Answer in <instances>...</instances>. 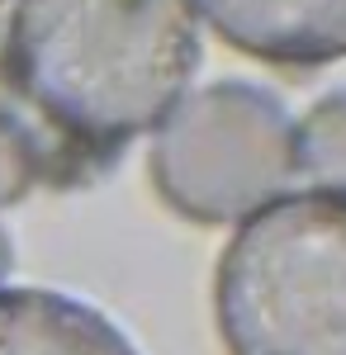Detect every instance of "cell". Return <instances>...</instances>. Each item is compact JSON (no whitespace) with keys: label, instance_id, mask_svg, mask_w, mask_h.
<instances>
[{"label":"cell","instance_id":"cell-1","mask_svg":"<svg viewBox=\"0 0 346 355\" xmlns=\"http://www.w3.org/2000/svg\"><path fill=\"white\" fill-rule=\"evenodd\" d=\"M0 67L48 180L76 185L186 100L199 24L190 0H19Z\"/></svg>","mask_w":346,"mask_h":355},{"label":"cell","instance_id":"cell-2","mask_svg":"<svg viewBox=\"0 0 346 355\" xmlns=\"http://www.w3.org/2000/svg\"><path fill=\"white\" fill-rule=\"evenodd\" d=\"M228 355H346V194L299 190L261 204L213 270Z\"/></svg>","mask_w":346,"mask_h":355},{"label":"cell","instance_id":"cell-3","mask_svg":"<svg viewBox=\"0 0 346 355\" xmlns=\"http://www.w3.org/2000/svg\"><path fill=\"white\" fill-rule=\"evenodd\" d=\"M147 175L199 227L252 218L294 180V123L266 85L213 81L157 123Z\"/></svg>","mask_w":346,"mask_h":355},{"label":"cell","instance_id":"cell-4","mask_svg":"<svg viewBox=\"0 0 346 355\" xmlns=\"http://www.w3.org/2000/svg\"><path fill=\"white\" fill-rule=\"evenodd\" d=\"M238 53L270 67H327L346 57V0H190Z\"/></svg>","mask_w":346,"mask_h":355},{"label":"cell","instance_id":"cell-5","mask_svg":"<svg viewBox=\"0 0 346 355\" xmlns=\"http://www.w3.org/2000/svg\"><path fill=\"white\" fill-rule=\"evenodd\" d=\"M0 355H138V346L72 294L0 289Z\"/></svg>","mask_w":346,"mask_h":355},{"label":"cell","instance_id":"cell-6","mask_svg":"<svg viewBox=\"0 0 346 355\" xmlns=\"http://www.w3.org/2000/svg\"><path fill=\"white\" fill-rule=\"evenodd\" d=\"M294 175H308L313 190L346 194V85L313 100L294 123Z\"/></svg>","mask_w":346,"mask_h":355},{"label":"cell","instance_id":"cell-7","mask_svg":"<svg viewBox=\"0 0 346 355\" xmlns=\"http://www.w3.org/2000/svg\"><path fill=\"white\" fill-rule=\"evenodd\" d=\"M38 180H48V162L43 147L19 114H10L0 105V209L19 204Z\"/></svg>","mask_w":346,"mask_h":355},{"label":"cell","instance_id":"cell-8","mask_svg":"<svg viewBox=\"0 0 346 355\" xmlns=\"http://www.w3.org/2000/svg\"><path fill=\"white\" fill-rule=\"evenodd\" d=\"M10 266H15V246H10V232L0 227V279L10 275Z\"/></svg>","mask_w":346,"mask_h":355}]
</instances>
